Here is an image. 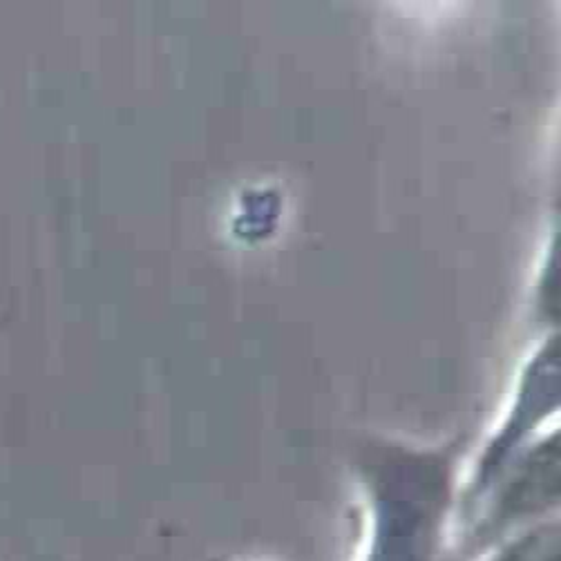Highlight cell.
I'll list each match as a JSON object with an SVG mask.
<instances>
[{
  "label": "cell",
  "mask_w": 561,
  "mask_h": 561,
  "mask_svg": "<svg viewBox=\"0 0 561 561\" xmlns=\"http://www.w3.org/2000/svg\"><path fill=\"white\" fill-rule=\"evenodd\" d=\"M427 483L405 481L382 499L369 561H432L434 503Z\"/></svg>",
  "instance_id": "obj_1"
},
{
  "label": "cell",
  "mask_w": 561,
  "mask_h": 561,
  "mask_svg": "<svg viewBox=\"0 0 561 561\" xmlns=\"http://www.w3.org/2000/svg\"><path fill=\"white\" fill-rule=\"evenodd\" d=\"M499 561H561L557 530H541L513 546Z\"/></svg>",
  "instance_id": "obj_2"
}]
</instances>
